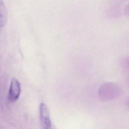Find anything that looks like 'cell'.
I'll list each match as a JSON object with an SVG mask.
<instances>
[{
	"label": "cell",
	"mask_w": 129,
	"mask_h": 129,
	"mask_svg": "<svg viewBox=\"0 0 129 129\" xmlns=\"http://www.w3.org/2000/svg\"><path fill=\"white\" fill-rule=\"evenodd\" d=\"M7 11L4 0H0V29L3 27L7 20Z\"/></svg>",
	"instance_id": "cell-3"
},
{
	"label": "cell",
	"mask_w": 129,
	"mask_h": 129,
	"mask_svg": "<svg viewBox=\"0 0 129 129\" xmlns=\"http://www.w3.org/2000/svg\"><path fill=\"white\" fill-rule=\"evenodd\" d=\"M21 85L18 80L13 78L11 81V84L9 89L8 98L11 102L16 101L19 97L21 93Z\"/></svg>",
	"instance_id": "cell-1"
},
{
	"label": "cell",
	"mask_w": 129,
	"mask_h": 129,
	"mask_svg": "<svg viewBox=\"0 0 129 129\" xmlns=\"http://www.w3.org/2000/svg\"><path fill=\"white\" fill-rule=\"evenodd\" d=\"M40 117L41 124L43 128L51 129L49 111L46 105L43 102L40 105Z\"/></svg>",
	"instance_id": "cell-2"
}]
</instances>
